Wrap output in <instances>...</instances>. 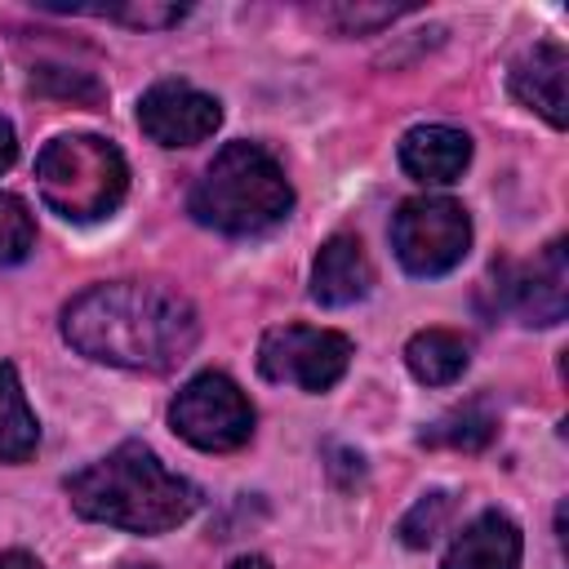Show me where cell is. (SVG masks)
Listing matches in <instances>:
<instances>
[{
  "label": "cell",
  "instance_id": "obj_1",
  "mask_svg": "<svg viewBox=\"0 0 569 569\" xmlns=\"http://www.w3.org/2000/svg\"><path fill=\"white\" fill-rule=\"evenodd\" d=\"M62 338L98 365L169 373L196 351L200 316L169 284L107 280L89 284L62 307Z\"/></svg>",
  "mask_w": 569,
  "mask_h": 569
},
{
  "label": "cell",
  "instance_id": "obj_2",
  "mask_svg": "<svg viewBox=\"0 0 569 569\" xmlns=\"http://www.w3.org/2000/svg\"><path fill=\"white\" fill-rule=\"evenodd\" d=\"M67 498L76 516L142 538L178 529L200 507V489L187 476L169 471L142 440H124L84 471L67 476Z\"/></svg>",
  "mask_w": 569,
  "mask_h": 569
},
{
  "label": "cell",
  "instance_id": "obj_3",
  "mask_svg": "<svg viewBox=\"0 0 569 569\" xmlns=\"http://www.w3.org/2000/svg\"><path fill=\"white\" fill-rule=\"evenodd\" d=\"M187 209L200 227L222 236H258L289 218L293 187L271 151L258 142H227L196 178Z\"/></svg>",
  "mask_w": 569,
  "mask_h": 569
},
{
  "label": "cell",
  "instance_id": "obj_4",
  "mask_svg": "<svg viewBox=\"0 0 569 569\" xmlns=\"http://www.w3.org/2000/svg\"><path fill=\"white\" fill-rule=\"evenodd\" d=\"M40 200L67 222H102L124 204L129 164L116 142L98 133H58L36 156Z\"/></svg>",
  "mask_w": 569,
  "mask_h": 569
},
{
  "label": "cell",
  "instance_id": "obj_5",
  "mask_svg": "<svg viewBox=\"0 0 569 569\" xmlns=\"http://www.w3.org/2000/svg\"><path fill=\"white\" fill-rule=\"evenodd\" d=\"M253 422H258V413H253L249 396L218 369L187 378L169 405V427L200 453H231V449L249 445Z\"/></svg>",
  "mask_w": 569,
  "mask_h": 569
},
{
  "label": "cell",
  "instance_id": "obj_6",
  "mask_svg": "<svg viewBox=\"0 0 569 569\" xmlns=\"http://www.w3.org/2000/svg\"><path fill=\"white\" fill-rule=\"evenodd\" d=\"M391 249L409 276H445L471 249V218L449 196H413L391 218Z\"/></svg>",
  "mask_w": 569,
  "mask_h": 569
},
{
  "label": "cell",
  "instance_id": "obj_7",
  "mask_svg": "<svg viewBox=\"0 0 569 569\" xmlns=\"http://www.w3.org/2000/svg\"><path fill=\"white\" fill-rule=\"evenodd\" d=\"M351 365V338L316 325H276L258 342V369L267 382H293L311 396L342 382Z\"/></svg>",
  "mask_w": 569,
  "mask_h": 569
},
{
  "label": "cell",
  "instance_id": "obj_8",
  "mask_svg": "<svg viewBox=\"0 0 569 569\" xmlns=\"http://www.w3.org/2000/svg\"><path fill=\"white\" fill-rule=\"evenodd\" d=\"M498 311L516 316L520 325H560L569 311V258L565 240H551L525 262H493L489 276Z\"/></svg>",
  "mask_w": 569,
  "mask_h": 569
},
{
  "label": "cell",
  "instance_id": "obj_9",
  "mask_svg": "<svg viewBox=\"0 0 569 569\" xmlns=\"http://www.w3.org/2000/svg\"><path fill=\"white\" fill-rule=\"evenodd\" d=\"M222 124V102L187 80H156L138 98V129L156 147H196Z\"/></svg>",
  "mask_w": 569,
  "mask_h": 569
},
{
  "label": "cell",
  "instance_id": "obj_10",
  "mask_svg": "<svg viewBox=\"0 0 569 569\" xmlns=\"http://www.w3.org/2000/svg\"><path fill=\"white\" fill-rule=\"evenodd\" d=\"M565 80H569V53H565L560 40H538L533 49H525L511 62V93L529 111H538L551 129H565V120H569V111H565L569 107Z\"/></svg>",
  "mask_w": 569,
  "mask_h": 569
},
{
  "label": "cell",
  "instance_id": "obj_11",
  "mask_svg": "<svg viewBox=\"0 0 569 569\" xmlns=\"http://www.w3.org/2000/svg\"><path fill=\"white\" fill-rule=\"evenodd\" d=\"M369 289H373V262L365 244L351 231H333L311 262V298L320 307H351L369 298Z\"/></svg>",
  "mask_w": 569,
  "mask_h": 569
},
{
  "label": "cell",
  "instance_id": "obj_12",
  "mask_svg": "<svg viewBox=\"0 0 569 569\" xmlns=\"http://www.w3.org/2000/svg\"><path fill=\"white\" fill-rule=\"evenodd\" d=\"M471 164V138L453 124H413L400 138V169L413 182L449 187Z\"/></svg>",
  "mask_w": 569,
  "mask_h": 569
},
{
  "label": "cell",
  "instance_id": "obj_13",
  "mask_svg": "<svg viewBox=\"0 0 569 569\" xmlns=\"http://www.w3.org/2000/svg\"><path fill=\"white\" fill-rule=\"evenodd\" d=\"M525 538L507 511H480L462 533L449 542L440 569H520Z\"/></svg>",
  "mask_w": 569,
  "mask_h": 569
},
{
  "label": "cell",
  "instance_id": "obj_14",
  "mask_svg": "<svg viewBox=\"0 0 569 569\" xmlns=\"http://www.w3.org/2000/svg\"><path fill=\"white\" fill-rule=\"evenodd\" d=\"M467 342L453 333V329H418L409 342H405V365L409 373L422 382V387H449L467 373Z\"/></svg>",
  "mask_w": 569,
  "mask_h": 569
},
{
  "label": "cell",
  "instance_id": "obj_15",
  "mask_svg": "<svg viewBox=\"0 0 569 569\" xmlns=\"http://www.w3.org/2000/svg\"><path fill=\"white\" fill-rule=\"evenodd\" d=\"M40 445V422L27 405L18 369L0 360V462H27Z\"/></svg>",
  "mask_w": 569,
  "mask_h": 569
},
{
  "label": "cell",
  "instance_id": "obj_16",
  "mask_svg": "<svg viewBox=\"0 0 569 569\" xmlns=\"http://www.w3.org/2000/svg\"><path fill=\"white\" fill-rule=\"evenodd\" d=\"M493 431H498V418L485 405H462V409H449L445 418H436L418 440L431 445V449H467V453H476V449H485L493 440Z\"/></svg>",
  "mask_w": 569,
  "mask_h": 569
},
{
  "label": "cell",
  "instance_id": "obj_17",
  "mask_svg": "<svg viewBox=\"0 0 569 569\" xmlns=\"http://www.w3.org/2000/svg\"><path fill=\"white\" fill-rule=\"evenodd\" d=\"M31 249H36V218H31L27 200L0 191V267L27 262Z\"/></svg>",
  "mask_w": 569,
  "mask_h": 569
},
{
  "label": "cell",
  "instance_id": "obj_18",
  "mask_svg": "<svg viewBox=\"0 0 569 569\" xmlns=\"http://www.w3.org/2000/svg\"><path fill=\"white\" fill-rule=\"evenodd\" d=\"M76 13H89V18H111V22H124V27H142V31H164L173 22L187 18V4H151V0H129V4H89V9H76Z\"/></svg>",
  "mask_w": 569,
  "mask_h": 569
},
{
  "label": "cell",
  "instance_id": "obj_19",
  "mask_svg": "<svg viewBox=\"0 0 569 569\" xmlns=\"http://www.w3.org/2000/svg\"><path fill=\"white\" fill-rule=\"evenodd\" d=\"M31 89L58 93V98H71V102H84V107H98L107 98V89L89 71H67V67H40V71H31Z\"/></svg>",
  "mask_w": 569,
  "mask_h": 569
},
{
  "label": "cell",
  "instance_id": "obj_20",
  "mask_svg": "<svg viewBox=\"0 0 569 569\" xmlns=\"http://www.w3.org/2000/svg\"><path fill=\"white\" fill-rule=\"evenodd\" d=\"M449 507H453L449 493H440V489H436V493H422V498L409 507V516L400 520V542H405V547H427V542L440 533Z\"/></svg>",
  "mask_w": 569,
  "mask_h": 569
},
{
  "label": "cell",
  "instance_id": "obj_21",
  "mask_svg": "<svg viewBox=\"0 0 569 569\" xmlns=\"http://www.w3.org/2000/svg\"><path fill=\"white\" fill-rule=\"evenodd\" d=\"M400 13H409V9H387V4H378V9H365V4H333V9H320V18L325 22H333L342 36H360V31H373V27H382V22H396Z\"/></svg>",
  "mask_w": 569,
  "mask_h": 569
},
{
  "label": "cell",
  "instance_id": "obj_22",
  "mask_svg": "<svg viewBox=\"0 0 569 569\" xmlns=\"http://www.w3.org/2000/svg\"><path fill=\"white\" fill-rule=\"evenodd\" d=\"M13 156H18V133H13V124L0 116V173L13 164Z\"/></svg>",
  "mask_w": 569,
  "mask_h": 569
},
{
  "label": "cell",
  "instance_id": "obj_23",
  "mask_svg": "<svg viewBox=\"0 0 569 569\" xmlns=\"http://www.w3.org/2000/svg\"><path fill=\"white\" fill-rule=\"evenodd\" d=\"M0 569H40V560L31 556V551H0Z\"/></svg>",
  "mask_w": 569,
  "mask_h": 569
},
{
  "label": "cell",
  "instance_id": "obj_24",
  "mask_svg": "<svg viewBox=\"0 0 569 569\" xmlns=\"http://www.w3.org/2000/svg\"><path fill=\"white\" fill-rule=\"evenodd\" d=\"M227 569H271V560L267 556H236Z\"/></svg>",
  "mask_w": 569,
  "mask_h": 569
}]
</instances>
